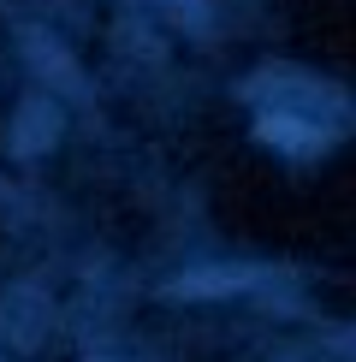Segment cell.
<instances>
[{"label": "cell", "instance_id": "6da1fadb", "mask_svg": "<svg viewBox=\"0 0 356 362\" xmlns=\"http://www.w3.org/2000/svg\"><path fill=\"white\" fill-rule=\"evenodd\" d=\"M267 137H285V148H315V131L297 125V119H261Z\"/></svg>", "mask_w": 356, "mask_h": 362}, {"label": "cell", "instance_id": "7a4b0ae2", "mask_svg": "<svg viewBox=\"0 0 356 362\" xmlns=\"http://www.w3.org/2000/svg\"><path fill=\"white\" fill-rule=\"evenodd\" d=\"M172 6H184V12H196V0H172Z\"/></svg>", "mask_w": 356, "mask_h": 362}]
</instances>
